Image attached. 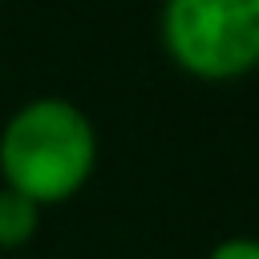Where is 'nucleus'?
<instances>
[{"label": "nucleus", "mask_w": 259, "mask_h": 259, "mask_svg": "<svg viewBox=\"0 0 259 259\" xmlns=\"http://www.w3.org/2000/svg\"><path fill=\"white\" fill-rule=\"evenodd\" d=\"M93 170L97 130L69 97H32L0 130V186L24 194L40 210L81 194Z\"/></svg>", "instance_id": "1"}, {"label": "nucleus", "mask_w": 259, "mask_h": 259, "mask_svg": "<svg viewBox=\"0 0 259 259\" xmlns=\"http://www.w3.org/2000/svg\"><path fill=\"white\" fill-rule=\"evenodd\" d=\"M40 227V206H32L24 194L0 186V251L24 247Z\"/></svg>", "instance_id": "3"}, {"label": "nucleus", "mask_w": 259, "mask_h": 259, "mask_svg": "<svg viewBox=\"0 0 259 259\" xmlns=\"http://www.w3.org/2000/svg\"><path fill=\"white\" fill-rule=\"evenodd\" d=\"M158 40L194 81H239L259 69V0H162Z\"/></svg>", "instance_id": "2"}, {"label": "nucleus", "mask_w": 259, "mask_h": 259, "mask_svg": "<svg viewBox=\"0 0 259 259\" xmlns=\"http://www.w3.org/2000/svg\"><path fill=\"white\" fill-rule=\"evenodd\" d=\"M206 259H259V239L255 235H231V239H219Z\"/></svg>", "instance_id": "4"}]
</instances>
